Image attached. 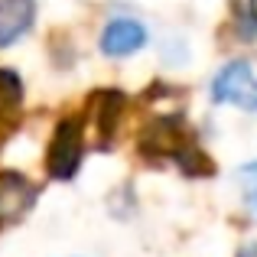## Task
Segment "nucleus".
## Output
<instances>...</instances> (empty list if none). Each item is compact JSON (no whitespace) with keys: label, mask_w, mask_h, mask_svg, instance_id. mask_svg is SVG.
<instances>
[{"label":"nucleus","mask_w":257,"mask_h":257,"mask_svg":"<svg viewBox=\"0 0 257 257\" xmlns=\"http://www.w3.org/2000/svg\"><path fill=\"white\" fill-rule=\"evenodd\" d=\"M234 176H238V189H241V202H244L247 218L257 221V160L244 163Z\"/></svg>","instance_id":"obj_8"},{"label":"nucleus","mask_w":257,"mask_h":257,"mask_svg":"<svg viewBox=\"0 0 257 257\" xmlns=\"http://www.w3.org/2000/svg\"><path fill=\"white\" fill-rule=\"evenodd\" d=\"M244 20L251 23V30L257 33V0H247V4H244Z\"/></svg>","instance_id":"obj_9"},{"label":"nucleus","mask_w":257,"mask_h":257,"mask_svg":"<svg viewBox=\"0 0 257 257\" xmlns=\"http://www.w3.org/2000/svg\"><path fill=\"white\" fill-rule=\"evenodd\" d=\"M144 46H147V30H144V23H137V20H131V17L111 20V23L104 26V33H101V52L111 56V59L134 56V52H140Z\"/></svg>","instance_id":"obj_4"},{"label":"nucleus","mask_w":257,"mask_h":257,"mask_svg":"<svg viewBox=\"0 0 257 257\" xmlns=\"http://www.w3.org/2000/svg\"><path fill=\"white\" fill-rule=\"evenodd\" d=\"M238 257H257V244H247V247H244V251H241Z\"/></svg>","instance_id":"obj_10"},{"label":"nucleus","mask_w":257,"mask_h":257,"mask_svg":"<svg viewBox=\"0 0 257 257\" xmlns=\"http://www.w3.org/2000/svg\"><path fill=\"white\" fill-rule=\"evenodd\" d=\"M212 98L218 104H234L241 111H257V75L254 65L244 59H234L215 75L212 82Z\"/></svg>","instance_id":"obj_1"},{"label":"nucleus","mask_w":257,"mask_h":257,"mask_svg":"<svg viewBox=\"0 0 257 257\" xmlns=\"http://www.w3.org/2000/svg\"><path fill=\"white\" fill-rule=\"evenodd\" d=\"M36 205V186L23 173H0V231L13 228Z\"/></svg>","instance_id":"obj_3"},{"label":"nucleus","mask_w":257,"mask_h":257,"mask_svg":"<svg viewBox=\"0 0 257 257\" xmlns=\"http://www.w3.org/2000/svg\"><path fill=\"white\" fill-rule=\"evenodd\" d=\"M120 94L117 91H101V94H91V111H94V120H98V137L101 144H107L117 127V117H120Z\"/></svg>","instance_id":"obj_6"},{"label":"nucleus","mask_w":257,"mask_h":257,"mask_svg":"<svg viewBox=\"0 0 257 257\" xmlns=\"http://www.w3.org/2000/svg\"><path fill=\"white\" fill-rule=\"evenodd\" d=\"M23 107V82L13 69H0V124H10Z\"/></svg>","instance_id":"obj_7"},{"label":"nucleus","mask_w":257,"mask_h":257,"mask_svg":"<svg viewBox=\"0 0 257 257\" xmlns=\"http://www.w3.org/2000/svg\"><path fill=\"white\" fill-rule=\"evenodd\" d=\"M85 153V131H82V117H62L52 134L49 144V176L52 179H72L82 163Z\"/></svg>","instance_id":"obj_2"},{"label":"nucleus","mask_w":257,"mask_h":257,"mask_svg":"<svg viewBox=\"0 0 257 257\" xmlns=\"http://www.w3.org/2000/svg\"><path fill=\"white\" fill-rule=\"evenodd\" d=\"M36 20V0H0V49L26 36Z\"/></svg>","instance_id":"obj_5"}]
</instances>
